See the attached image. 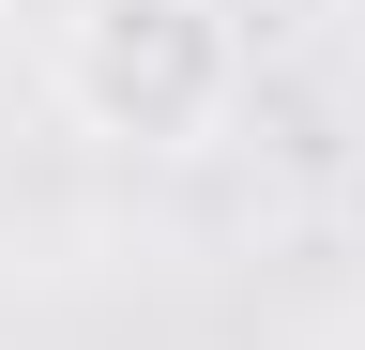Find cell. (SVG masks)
<instances>
[{
	"mask_svg": "<svg viewBox=\"0 0 365 350\" xmlns=\"http://www.w3.org/2000/svg\"><path fill=\"white\" fill-rule=\"evenodd\" d=\"M61 107L122 153H213L244 107L228 0H76L61 16Z\"/></svg>",
	"mask_w": 365,
	"mask_h": 350,
	"instance_id": "cell-1",
	"label": "cell"
},
{
	"mask_svg": "<svg viewBox=\"0 0 365 350\" xmlns=\"http://www.w3.org/2000/svg\"><path fill=\"white\" fill-rule=\"evenodd\" d=\"M335 31H350V46H365V0H335Z\"/></svg>",
	"mask_w": 365,
	"mask_h": 350,
	"instance_id": "cell-2",
	"label": "cell"
}]
</instances>
